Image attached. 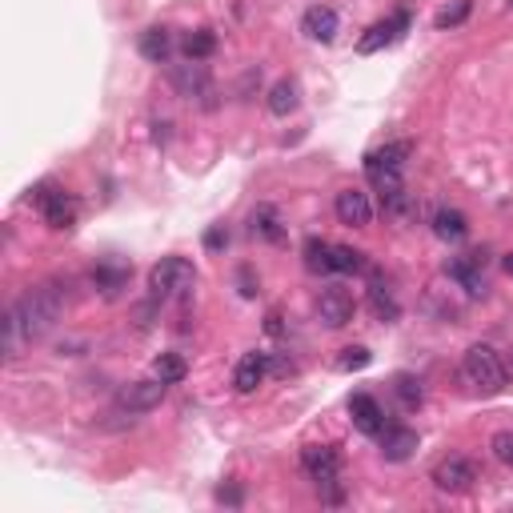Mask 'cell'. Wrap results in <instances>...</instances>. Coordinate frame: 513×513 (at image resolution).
Returning <instances> with one entry per match:
<instances>
[{"mask_svg": "<svg viewBox=\"0 0 513 513\" xmlns=\"http://www.w3.org/2000/svg\"><path fill=\"white\" fill-rule=\"evenodd\" d=\"M61 313H64V301H61V293L52 285L29 289V293L5 313V353L8 357H16L21 345L44 341L61 325Z\"/></svg>", "mask_w": 513, "mask_h": 513, "instance_id": "6da1fadb", "label": "cell"}, {"mask_svg": "<svg viewBox=\"0 0 513 513\" xmlns=\"http://www.w3.org/2000/svg\"><path fill=\"white\" fill-rule=\"evenodd\" d=\"M461 381L473 389V394L493 397V394L506 389L509 373H506V366H501L498 349H489V345H470L465 357H461Z\"/></svg>", "mask_w": 513, "mask_h": 513, "instance_id": "7a4b0ae2", "label": "cell"}, {"mask_svg": "<svg viewBox=\"0 0 513 513\" xmlns=\"http://www.w3.org/2000/svg\"><path fill=\"white\" fill-rule=\"evenodd\" d=\"M197 285V269L185 257H165L148 269V289H153V301H169V297H189Z\"/></svg>", "mask_w": 513, "mask_h": 513, "instance_id": "3957f363", "label": "cell"}, {"mask_svg": "<svg viewBox=\"0 0 513 513\" xmlns=\"http://www.w3.org/2000/svg\"><path fill=\"white\" fill-rule=\"evenodd\" d=\"M301 465L305 473H309V481L317 485V489H325V498L329 501H341V457L337 450H329V445H305L301 450Z\"/></svg>", "mask_w": 513, "mask_h": 513, "instance_id": "277c9868", "label": "cell"}, {"mask_svg": "<svg viewBox=\"0 0 513 513\" xmlns=\"http://www.w3.org/2000/svg\"><path fill=\"white\" fill-rule=\"evenodd\" d=\"M33 204L41 209V217L49 221V229H72L77 225V197L61 185L44 181L33 189Z\"/></svg>", "mask_w": 513, "mask_h": 513, "instance_id": "5b68a950", "label": "cell"}, {"mask_svg": "<svg viewBox=\"0 0 513 513\" xmlns=\"http://www.w3.org/2000/svg\"><path fill=\"white\" fill-rule=\"evenodd\" d=\"M437 485L442 493H465L473 489V481H478V465L470 461V457H445V461L433 465V478H429Z\"/></svg>", "mask_w": 513, "mask_h": 513, "instance_id": "8992f818", "label": "cell"}, {"mask_svg": "<svg viewBox=\"0 0 513 513\" xmlns=\"http://www.w3.org/2000/svg\"><path fill=\"white\" fill-rule=\"evenodd\" d=\"M353 313H357V305H353L349 289H341V285L321 289V297H317V317H321L325 329H345V325L353 321Z\"/></svg>", "mask_w": 513, "mask_h": 513, "instance_id": "52a82bcc", "label": "cell"}, {"mask_svg": "<svg viewBox=\"0 0 513 513\" xmlns=\"http://www.w3.org/2000/svg\"><path fill=\"white\" fill-rule=\"evenodd\" d=\"M165 381H128V385H120L117 394V405L125 409V413H148V409H157L165 401Z\"/></svg>", "mask_w": 513, "mask_h": 513, "instance_id": "ba28073f", "label": "cell"}, {"mask_svg": "<svg viewBox=\"0 0 513 513\" xmlns=\"http://www.w3.org/2000/svg\"><path fill=\"white\" fill-rule=\"evenodd\" d=\"M333 213H337V221L349 229H366L373 221V204L361 189H341L337 201H333Z\"/></svg>", "mask_w": 513, "mask_h": 513, "instance_id": "9c48e42d", "label": "cell"}, {"mask_svg": "<svg viewBox=\"0 0 513 513\" xmlns=\"http://www.w3.org/2000/svg\"><path fill=\"white\" fill-rule=\"evenodd\" d=\"M377 437H381V457H385V461H409L413 450L422 445V437L405 425H389V429H381Z\"/></svg>", "mask_w": 513, "mask_h": 513, "instance_id": "30bf717a", "label": "cell"}, {"mask_svg": "<svg viewBox=\"0 0 513 513\" xmlns=\"http://www.w3.org/2000/svg\"><path fill=\"white\" fill-rule=\"evenodd\" d=\"M405 29H409V13H394L389 21L373 24V29L361 36V41H357V52H366V57H369V52H377V49H385V44H394Z\"/></svg>", "mask_w": 513, "mask_h": 513, "instance_id": "8fae6325", "label": "cell"}, {"mask_svg": "<svg viewBox=\"0 0 513 513\" xmlns=\"http://www.w3.org/2000/svg\"><path fill=\"white\" fill-rule=\"evenodd\" d=\"M349 417H353V425H357L361 433H369V437H377L381 429H385V413H381L377 397H369V394H353L349 397Z\"/></svg>", "mask_w": 513, "mask_h": 513, "instance_id": "7c38bea8", "label": "cell"}, {"mask_svg": "<svg viewBox=\"0 0 513 513\" xmlns=\"http://www.w3.org/2000/svg\"><path fill=\"white\" fill-rule=\"evenodd\" d=\"M337 13L333 8H325V5H313L309 13L301 16V33L309 36V41H317V44H329L333 36H337Z\"/></svg>", "mask_w": 513, "mask_h": 513, "instance_id": "4fadbf2b", "label": "cell"}, {"mask_svg": "<svg viewBox=\"0 0 513 513\" xmlns=\"http://www.w3.org/2000/svg\"><path fill=\"white\" fill-rule=\"evenodd\" d=\"M173 89L181 97H209V72H204L201 61H189V64H176L173 69Z\"/></svg>", "mask_w": 513, "mask_h": 513, "instance_id": "5bb4252c", "label": "cell"}, {"mask_svg": "<svg viewBox=\"0 0 513 513\" xmlns=\"http://www.w3.org/2000/svg\"><path fill=\"white\" fill-rule=\"evenodd\" d=\"M445 273H450L470 297H485V289H489V285H485V273H481V257L450 261V265H445Z\"/></svg>", "mask_w": 513, "mask_h": 513, "instance_id": "9a60e30c", "label": "cell"}, {"mask_svg": "<svg viewBox=\"0 0 513 513\" xmlns=\"http://www.w3.org/2000/svg\"><path fill=\"white\" fill-rule=\"evenodd\" d=\"M265 377H269V357H265V353H245V357L237 361L233 385H237V394H253Z\"/></svg>", "mask_w": 513, "mask_h": 513, "instance_id": "2e32d148", "label": "cell"}, {"mask_svg": "<svg viewBox=\"0 0 513 513\" xmlns=\"http://www.w3.org/2000/svg\"><path fill=\"white\" fill-rule=\"evenodd\" d=\"M265 105H269V113H273V117H289L297 105H301V89H297V81L281 77L273 89L265 92Z\"/></svg>", "mask_w": 513, "mask_h": 513, "instance_id": "e0dca14e", "label": "cell"}, {"mask_svg": "<svg viewBox=\"0 0 513 513\" xmlns=\"http://www.w3.org/2000/svg\"><path fill=\"white\" fill-rule=\"evenodd\" d=\"M137 49H141V57H145V61L165 64V61L173 57V33H169V29H161V24H153V29H145V33H141V44H137Z\"/></svg>", "mask_w": 513, "mask_h": 513, "instance_id": "ac0fdd59", "label": "cell"}, {"mask_svg": "<svg viewBox=\"0 0 513 513\" xmlns=\"http://www.w3.org/2000/svg\"><path fill=\"white\" fill-rule=\"evenodd\" d=\"M413 157V145L409 141H389L381 148H373L366 157V165H377V169H394V173H405V161Z\"/></svg>", "mask_w": 513, "mask_h": 513, "instance_id": "d6986e66", "label": "cell"}, {"mask_svg": "<svg viewBox=\"0 0 513 513\" xmlns=\"http://www.w3.org/2000/svg\"><path fill=\"white\" fill-rule=\"evenodd\" d=\"M253 233L265 241H273V245H281L285 241V225H281V213L273 209V204H257L253 209Z\"/></svg>", "mask_w": 513, "mask_h": 513, "instance_id": "ffe728a7", "label": "cell"}, {"mask_svg": "<svg viewBox=\"0 0 513 513\" xmlns=\"http://www.w3.org/2000/svg\"><path fill=\"white\" fill-rule=\"evenodd\" d=\"M128 273H133L128 265H113V261H109V265H97V269H92V285H97L105 297H117L120 289L128 285Z\"/></svg>", "mask_w": 513, "mask_h": 513, "instance_id": "44dd1931", "label": "cell"}, {"mask_svg": "<svg viewBox=\"0 0 513 513\" xmlns=\"http://www.w3.org/2000/svg\"><path fill=\"white\" fill-rule=\"evenodd\" d=\"M433 233L442 241H461L465 233H470V221H465V213H457V209H437L433 213Z\"/></svg>", "mask_w": 513, "mask_h": 513, "instance_id": "7402d4cb", "label": "cell"}, {"mask_svg": "<svg viewBox=\"0 0 513 513\" xmlns=\"http://www.w3.org/2000/svg\"><path fill=\"white\" fill-rule=\"evenodd\" d=\"M305 269H309V273H333V245L329 241H317V237L305 241Z\"/></svg>", "mask_w": 513, "mask_h": 513, "instance_id": "603a6c76", "label": "cell"}, {"mask_svg": "<svg viewBox=\"0 0 513 513\" xmlns=\"http://www.w3.org/2000/svg\"><path fill=\"white\" fill-rule=\"evenodd\" d=\"M185 57L189 61H209L213 52H217V36H213V29H197V33H189L185 36Z\"/></svg>", "mask_w": 513, "mask_h": 513, "instance_id": "cb8c5ba5", "label": "cell"}, {"mask_svg": "<svg viewBox=\"0 0 513 513\" xmlns=\"http://www.w3.org/2000/svg\"><path fill=\"white\" fill-rule=\"evenodd\" d=\"M369 309H373L377 321H385V325H394L397 317H401V305L394 301V293H389V289H381V285L369 289Z\"/></svg>", "mask_w": 513, "mask_h": 513, "instance_id": "d4e9b609", "label": "cell"}, {"mask_svg": "<svg viewBox=\"0 0 513 513\" xmlns=\"http://www.w3.org/2000/svg\"><path fill=\"white\" fill-rule=\"evenodd\" d=\"M153 369H157V377H161L165 385H176V381H185V373H189V361H185L181 353H161Z\"/></svg>", "mask_w": 513, "mask_h": 513, "instance_id": "484cf974", "label": "cell"}, {"mask_svg": "<svg viewBox=\"0 0 513 513\" xmlns=\"http://www.w3.org/2000/svg\"><path fill=\"white\" fill-rule=\"evenodd\" d=\"M333 273H366V253L349 245H333Z\"/></svg>", "mask_w": 513, "mask_h": 513, "instance_id": "4316f807", "label": "cell"}, {"mask_svg": "<svg viewBox=\"0 0 513 513\" xmlns=\"http://www.w3.org/2000/svg\"><path fill=\"white\" fill-rule=\"evenodd\" d=\"M470 13H473V0H453V5H445L442 13L433 16V24L437 29H457V24L470 21Z\"/></svg>", "mask_w": 513, "mask_h": 513, "instance_id": "83f0119b", "label": "cell"}, {"mask_svg": "<svg viewBox=\"0 0 513 513\" xmlns=\"http://www.w3.org/2000/svg\"><path fill=\"white\" fill-rule=\"evenodd\" d=\"M369 361H373V353L366 349V345H349V349H341L337 369H341V373H357V369H366Z\"/></svg>", "mask_w": 513, "mask_h": 513, "instance_id": "f1b7e54d", "label": "cell"}, {"mask_svg": "<svg viewBox=\"0 0 513 513\" xmlns=\"http://www.w3.org/2000/svg\"><path fill=\"white\" fill-rule=\"evenodd\" d=\"M394 389H397V397L401 401H405V405L409 409H417V405H422V381H417V377H409V373H401V377L394 381Z\"/></svg>", "mask_w": 513, "mask_h": 513, "instance_id": "f546056e", "label": "cell"}, {"mask_svg": "<svg viewBox=\"0 0 513 513\" xmlns=\"http://www.w3.org/2000/svg\"><path fill=\"white\" fill-rule=\"evenodd\" d=\"M489 450H493V457H498L501 465H506V470H513V429H501V433H493Z\"/></svg>", "mask_w": 513, "mask_h": 513, "instance_id": "4dcf8cb0", "label": "cell"}, {"mask_svg": "<svg viewBox=\"0 0 513 513\" xmlns=\"http://www.w3.org/2000/svg\"><path fill=\"white\" fill-rule=\"evenodd\" d=\"M237 285H241V297H257V281H253V269H241V273H237Z\"/></svg>", "mask_w": 513, "mask_h": 513, "instance_id": "1f68e13d", "label": "cell"}, {"mask_svg": "<svg viewBox=\"0 0 513 513\" xmlns=\"http://www.w3.org/2000/svg\"><path fill=\"white\" fill-rule=\"evenodd\" d=\"M204 245H209L213 253H217V249H225V245H229V233H225V229H209V233H204Z\"/></svg>", "mask_w": 513, "mask_h": 513, "instance_id": "d6a6232c", "label": "cell"}, {"mask_svg": "<svg viewBox=\"0 0 513 513\" xmlns=\"http://www.w3.org/2000/svg\"><path fill=\"white\" fill-rule=\"evenodd\" d=\"M269 333H281V313H269V325H265Z\"/></svg>", "mask_w": 513, "mask_h": 513, "instance_id": "836d02e7", "label": "cell"}, {"mask_svg": "<svg viewBox=\"0 0 513 513\" xmlns=\"http://www.w3.org/2000/svg\"><path fill=\"white\" fill-rule=\"evenodd\" d=\"M501 265H506V273H509V277H513V253H509V257H506V261H501Z\"/></svg>", "mask_w": 513, "mask_h": 513, "instance_id": "e575fe53", "label": "cell"}, {"mask_svg": "<svg viewBox=\"0 0 513 513\" xmlns=\"http://www.w3.org/2000/svg\"><path fill=\"white\" fill-rule=\"evenodd\" d=\"M509 8H513V0H509Z\"/></svg>", "mask_w": 513, "mask_h": 513, "instance_id": "d590c367", "label": "cell"}]
</instances>
